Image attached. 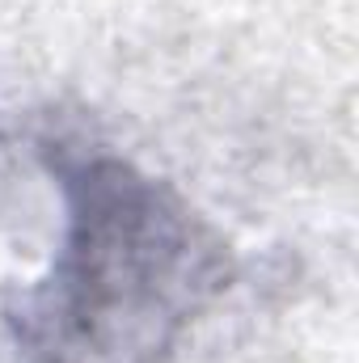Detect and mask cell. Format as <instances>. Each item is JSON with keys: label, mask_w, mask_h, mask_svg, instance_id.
<instances>
[{"label": "cell", "mask_w": 359, "mask_h": 363, "mask_svg": "<svg viewBox=\"0 0 359 363\" xmlns=\"http://www.w3.org/2000/svg\"><path fill=\"white\" fill-rule=\"evenodd\" d=\"M64 203L51 267L0 308V363H157L228 287V245L106 144L38 140Z\"/></svg>", "instance_id": "1"}]
</instances>
